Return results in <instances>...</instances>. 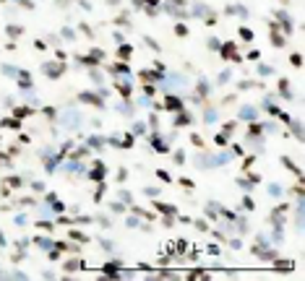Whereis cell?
Listing matches in <instances>:
<instances>
[{"label":"cell","mask_w":305,"mask_h":281,"mask_svg":"<svg viewBox=\"0 0 305 281\" xmlns=\"http://www.w3.org/2000/svg\"><path fill=\"white\" fill-rule=\"evenodd\" d=\"M188 122H191V115H188V112L177 115V120H175V125H177V128H180V125H188Z\"/></svg>","instance_id":"cell-4"},{"label":"cell","mask_w":305,"mask_h":281,"mask_svg":"<svg viewBox=\"0 0 305 281\" xmlns=\"http://www.w3.org/2000/svg\"><path fill=\"white\" fill-rule=\"evenodd\" d=\"M185 247H188L185 240H177V250H180V253H185Z\"/></svg>","instance_id":"cell-13"},{"label":"cell","mask_w":305,"mask_h":281,"mask_svg":"<svg viewBox=\"0 0 305 281\" xmlns=\"http://www.w3.org/2000/svg\"><path fill=\"white\" fill-rule=\"evenodd\" d=\"M188 279H193V281H196V279H209V273H206V271H193Z\"/></svg>","instance_id":"cell-5"},{"label":"cell","mask_w":305,"mask_h":281,"mask_svg":"<svg viewBox=\"0 0 305 281\" xmlns=\"http://www.w3.org/2000/svg\"><path fill=\"white\" fill-rule=\"evenodd\" d=\"M277 268H292V260H277Z\"/></svg>","instance_id":"cell-7"},{"label":"cell","mask_w":305,"mask_h":281,"mask_svg":"<svg viewBox=\"0 0 305 281\" xmlns=\"http://www.w3.org/2000/svg\"><path fill=\"white\" fill-rule=\"evenodd\" d=\"M279 94H282V97H289V81L287 78L279 81Z\"/></svg>","instance_id":"cell-3"},{"label":"cell","mask_w":305,"mask_h":281,"mask_svg":"<svg viewBox=\"0 0 305 281\" xmlns=\"http://www.w3.org/2000/svg\"><path fill=\"white\" fill-rule=\"evenodd\" d=\"M157 177H159V180H164V182H170V174H167V172H162V169L157 172Z\"/></svg>","instance_id":"cell-9"},{"label":"cell","mask_w":305,"mask_h":281,"mask_svg":"<svg viewBox=\"0 0 305 281\" xmlns=\"http://www.w3.org/2000/svg\"><path fill=\"white\" fill-rule=\"evenodd\" d=\"M91 180H104V164H102V161H97V167H94V172H91Z\"/></svg>","instance_id":"cell-2"},{"label":"cell","mask_w":305,"mask_h":281,"mask_svg":"<svg viewBox=\"0 0 305 281\" xmlns=\"http://www.w3.org/2000/svg\"><path fill=\"white\" fill-rule=\"evenodd\" d=\"M164 107L170 109V112H180V109H183V102L175 99V97H167V99H164Z\"/></svg>","instance_id":"cell-1"},{"label":"cell","mask_w":305,"mask_h":281,"mask_svg":"<svg viewBox=\"0 0 305 281\" xmlns=\"http://www.w3.org/2000/svg\"><path fill=\"white\" fill-rule=\"evenodd\" d=\"M70 237H73V240H81V242H86V237H84L81 232H70Z\"/></svg>","instance_id":"cell-11"},{"label":"cell","mask_w":305,"mask_h":281,"mask_svg":"<svg viewBox=\"0 0 305 281\" xmlns=\"http://www.w3.org/2000/svg\"><path fill=\"white\" fill-rule=\"evenodd\" d=\"M258 73H261V76H269V73H271V68H269V65H261Z\"/></svg>","instance_id":"cell-10"},{"label":"cell","mask_w":305,"mask_h":281,"mask_svg":"<svg viewBox=\"0 0 305 281\" xmlns=\"http://www.w3.org/2000/svg\"><path fill=\"white\" fill-rule=\"evenodd\" d=\"M118 91L123 94V97H130V86L128 83H118Z\"/></svg>","instance_id":"cell-6"},{"label":"cell","mask_w":305,"mask_h":281,"mask_svg":"<svg viewBox=\"0 0 305 281\" xmlns=\"http://www.w3.org/2000/svg\"><path fill=\"white\" fill-rule=\"evenodd\" d=\"M123 146H125V149H130V146H133V138H130V136H125V140H123Z\"/></svg>","instance_id":"cell-12"},{"label":"cell","mask_w":305,"mask_h":281,"mask_svg":"<svg viewBox=\"0 0 305 281\" xmlns=\"http://www.w3.org/2000/svg\"><path fill=\"white\" fill-rule=\"evenodd\" d=\"M130 55V47H123V50H118V57H128Z\"/></svg>","instance_id":"cell-8"}]
</instances>
